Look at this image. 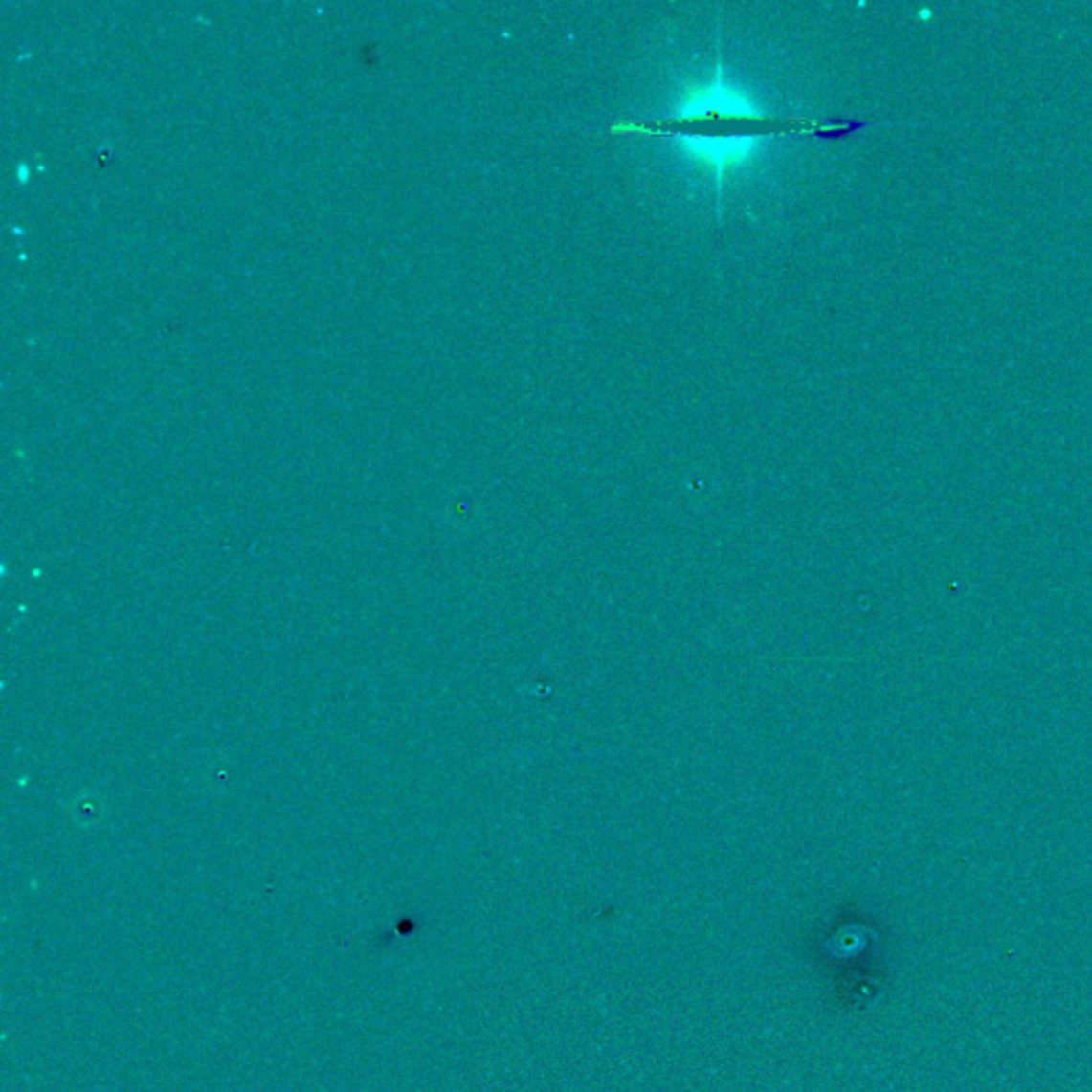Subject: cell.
I'll return each instance as SVG.
<instances>
[{"mask_svg": "<svg viewBox=\"0 0 1092 1092\" xmlns=\"http://www.w3.org/2000/svg\"><path fill=\"white\" fill-rule=\"evenodd\" d=\"M675 116L680 123L692 124L706 118H711L713 123L715 120H727V123L743 120V123H749V120H762L764 111L755 105V100L745 90L734 88L725 81H715L706 83L702 88L689 90L687 97L680 100Z\"/></svg>", "mask_w": 1092, "mask_h": 1092, "instance_id": "cell-1", "label": "cell"}, {"mask_svg": "<svg viewBox=\"0 0 1092 1092\" xmlns=\"http://www.w3.org/2000/svg\"><path fill=\"white\" fill-rule=\"evenodd\" d=\"M758 133H685L680 135L685 152L713 171H727L745 165L760 145Z\"/></svg>", "mask_w": 1092, "mask_h": 1092, "instance_id": "cell-2", "label": "cell"}]
</instances>
